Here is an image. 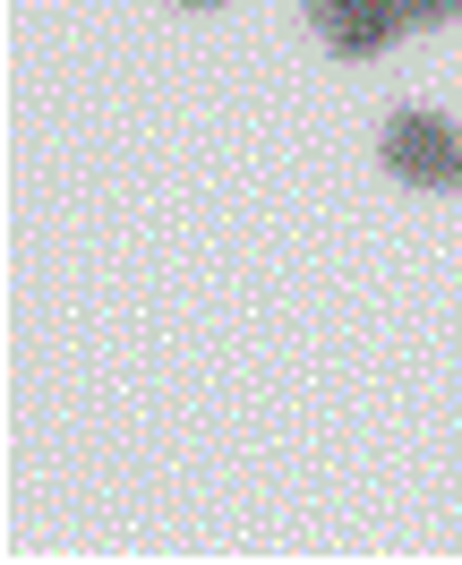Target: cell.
I'll use <instances>...</instances> for the list:
<instances>
[{"label":"cell","instance_id":"obj_3","mask_svg":"<svg viewBox=\"0 0 462 565\" xmlns=\"http://www.w3.org/2000/svg\"><path fill=\"white\" fill-rule=\"evenodd\" d=\"M402 18H411V26H454L462 0H402Z\"/></svg>","mask_w":462,"mask_h":565},{"label":"cell","instance_id":"obj_2","mask_svg":"<svg viewBox=\"0 0 462 565\" xmlns=\"http://www.w3.org/2000/svg\"><path fill=\"white\" fill-rule=\"evenodd\" d=\"M309 18H318V35L334 61H377L411 18H402V0H309Z\"/></svg>","mask_w":462,"mask_h":565},{"label":"cell","instance_id":"obj_4","mask_svg":"<svg viewBox=\"0 0 462 565\" xmlns=\"http://www.w3.org/2000/svg\"><path fill=\"white\" fill-rule=\"evenodd\" d=\"M189 9H214V0H189Z\"/></svg>","mask_w":462,"mask_h":565},{"label":"cell","instance_id":"obj_1","mask_svg":"<svg viewBox=\"0 0 462 565\" xmlns=\"http://www.w3.org/2000/svg\"><path fill=\"white\" fill-rule=\"evenodd\" d=\"M386 172L411 189H462V138L437 111H394L386 120Z\"/></svg>","mask_w":462,"mask_h":565}]
</instances>
